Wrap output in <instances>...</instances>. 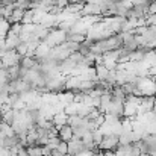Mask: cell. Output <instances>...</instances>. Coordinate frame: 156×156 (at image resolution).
Instances as JSON below:
<instances>
[{
    "instance_id": "9",
    "label": "cell",
    "mask_w": 156,
    "mask_h": 156,
    "mask_svg": "<svg viewBox=\"0 0 156 156\" xmlns=\"http://www.w3.org/2000/svg\"><path fill=\"white\" fill-rule=\"evenodd\" d=\"M23 41L20 40V35H17V34L9 30V34L6 35V50H17V47Z\"/></svg>"
},
{
    "instance_id": "13",
    "label": "cell",
    "mask_w": 156,
    "mask_h": 156,
    "mask_svg": "<svg viewBox=\"0 0 156 156\" xmlns=\"http://www.w3.org/2000/svg\"><path fill=\"white\" fill-rule=\"evenodd\" d=\"M50 50H52V49H50V47H49V46H47V44L43 41V43L38 46V49L35 50V55H34V56H35L38 61L46 59V58H49V56H50Z\"/></svg>"
},
{
    "instance_id": "21",
    "label": "cell",
    "mask_w": 156,
    "mask_h": 156,
    "mask_svg": "<svg viewBox=\"0 0 156 156\" xmlns=\"http://www.w3.org/2000/svg\"><path fill=\"white\" fill-rule=\"evenodd\" d=\"M34 15H35V11L34 9H27L24 12V17H23L21 24H32L34 23Z\"/></svg>"
},
{
    "instance_id": "2",
    "label": "cell",
    "mask_w": 156,
    "mask_h": 156,
    "mask_svg": "<svg viewBox=\"0 0 156 156\" xmlns=\"http://www.w3.org/2000/svg\"><path fill=\"white\" fill-rule=\"evenodd\" d=\"M67 41V32H62V30H59L58 27H55V29H50V34L47 35V38L44 40V43L53 49V47H58V46H61V44H64Z\"/></svg>"
},
{
    "instance_id": "6",
    "label": "cell",
    "mask_w": 156,
    "mask_h": 156,
    "mask_svg": "<svg viewBox=\"0 0 156 156\" xmlns=\"http://www.w3.org/2000/svg\"><path fill=\"white\" fill-rule=\"evenodd\" d=\"M80 83H82V80H80L79 76H68L67 80H65V91H71V93L77 94Z\"/></svg>"
},
{
    "instance_id": "18",
    "label": "cell",
    "mask_w": 156,
    "mask_h": 156,
    "mask_svg": "<svg viewBox=\"0 0 156 156\" xmlns=\"http://www.w3.org/2000/svg\"><path fill=\"white\" fill-rule=\"evenodd\" d=\"M79 106H80V103H76V102H73V103H70V105H67V106H65L64 112H65L68 117L79 115Z\"/></svg>"
},
{
    "instance_id": "23",
    "label": "cell",
    "mask_w": 156,
    "mask_h": 156,
    "mask_svg": "<svg viewBox=\"0 0 156 156\" xmlns=\"http://www.w3.org/2000/svg\"><path fill=\"white\" fill-rule=\"evenodd\" d=\"M27 152H29V156H44L43 147H40V146H30V147H27Z\"/></svg>"
},
{
    "instance_id": "25",
    "label": "cell",
    "mask_w": 156,
    "mask_h": 156,
    "mask_svg": "<svg viewBox=\"0 0 156 156\" xmlns=\"http://www.w3.org/2000/svg\"><path fill=\"white\" fill-rule=\"evenodd\" d=\"M56 152H59L61 155H68V143H65V141H61L59 143V146H58V149H56Z\"/></svg>"
},
{
    "instance_id": "15",
    "label": "cell",
    "mask_w": 156,
    "mask_h": 156,
    "mask_svg": "<svg viewBox=\"0 0 156 156\" xmlns=\"http://www.w3.org/2000/svg\"><path fill=\"white\" fill-rule=\"evenodd\" d=\"M0 136H15V130H14L12 124L0 121Z\"/></svg>"
},
{
    "instance_id": "17",
    "label": "cell",
    "mask_w": 156,
    "mask_h": 156,
    "mask_svg": "<svg viewBox=\"0 0 156 156\" xmlns=\"http://www.w3.org/2000/svg\"><path fill=\"white\" fill-rule=\"evenodd\" d=\"M24 9H15L14 12H12V15H11V18L8 20L11 24H15V23H21L23 21V17H24Z\"/></svg>"
},
{
    "instance_id": "35",
    "label": "cell",
    "mask_w": 156,
    "mask_h": 156,
    "mask_svg": "<svg viewBox=\"0 0 156 156\" xmlns=\"http://www.w3.org/2000/svg\"><path fill=\"white\" fill-rule=\"evenodd\" d=\"M152 156H156V153H153V155H152Z\"/></svg>"
},
{
    "instance_id": "28",
    "label": "cell",
    "mask_w": 156,
    "mask_h": 156,
    "mask_svg": "<svg viewBox=\"0 0 156 156\" xmlns=\"http://www.w3.org/2000/svg\"><path fill=\"white\" fill-rule=\"evenodd\" d=\"M6 83H9L8 70H0V85H6Z\"/></svg>"
},
{
    "instance_id": "12",
    "label": "cell",
    "mask_w": 156,
    "mask_h": 156,
    "mask_svg": "<svg viewBox=\"0 0 156 156\" xmlns=\"http://www.w3.org/2000/svg\"><path fill=\"white\" fill-rule=\"evenodd\" d=\"M68 118H70V117H68V115L62 111V112H56V114L53 115L52 121H53V124H55V127L59 130L61 127H64L65 124H68Z\"/></svg>"
},
{
    "instance_id": "20",
    "label": "cell",
    "mask_w": 156,
    "mask_h": 156,
    "mask_svg": "<svg viewBox=\"0 0 156 156\" xmlns=\"http://www.w3.org/2000/svg\"><path fill=\"white\" fill-rule=\"evenodd\" d=\"M96 71H97V79L102 80V82L106 79V76L109 74V70H108L105 65H97V67H96Z\"/></svg>"
},
{
    "instance_id": "31",
    "label": "cell",
    "mask_w": 156,
    "mask_h": 156,
    "mask_svg": "<svg viewBox=\"0 0 156 156\" xmlns=\"http://www.w3.org/2000/svg\"><path fill=\"white\" fill-rule=\"evenodd\" d=\"M18 156H29V152H27V147L26 146H21L18 147Z\"/></svg>"
},
{
    "instance_id": "26",
    "label": "cell",
    "mask_w": 156,
    "mask_h": 156,
    "mask_svg": "<svg viewBox=\"0 0 156 156\" xmlns=\"http://www.w3.org/2000/svg\"><path fill=\"white\" fill-rule=\"evenodd\" d=\"M17 53L20 55V56H27V53H29V49H27V44L26 43H21L18 47H17Z\"/></svg>"
},
{
    "instance_id": "19",
    "label": "cell",
    "mask_w": 156,
    "mask_h": 156,
    "mask_svg": "<svg viewBox=\"0 0 156 156\" xmlns=\"http://www.w3.org/2000/svg\"><path fill=\"white\" fill-rule=\"evenodd\" d=\"M85 40H87L85 35H80V34H67V41H70V43L82 44V43H85Z\"/></svg>"
},
{
    "instance_id": "5",
    "label": "cell",
    "mask_w": 156,
    "mask_h": 156,
    "mask_svg": "<svg viewBox=\"0 0 156 156\" xmlns=\"http://www.w3.org/2000/svg\"><path fill=\"white\" fill-rule=\"evenodd\" d=\"M153 111H155V97H143L140 108H138V115L149 114V112H153Z\"/></svg>"
},
{
    "instance_id": "10",
    "label": "cell",
    "mask_w": 156,
    "mask_h": 156,
    "mask_svg": "<svg viewBox=\"0 0 156 156\" xmlns=\"http://www.w3.org/2000/svg\"><path fill=\"white\" fill-rule=\"evenodd\" d=\"M82 17H87V15H94V17H99L102 15V8L99 5H94V3H85L83 6V11L80 12ZM103 17V15H102Z\"/></svg>"
},
{
    "instance_id": "8",
    "label": "cell",
    "mask_w": 156,
    "mask_h": 156,
    "mask_svg": "<svg viewBox=\"0 0 156 156\" xmlns=\"http://www.w3.org/2000/svg\"><path fill=\"white\" fill-rule=\"evenodd\" d=\"M141 141L144 143L146 146V150L149 155H153L156 153V135H149V133H144Z\"/></svg>"
},
{
    "instance_id": "7",
    "label": "cell",
    "mask_w": 156,
    "mask_h": 156,
    "mask_svg": "<svg viewBox=\"0 0 156 156\" xmlns=\"http://www.w3.org/2000/svg\"><path fill=\"white\" fill-rule=\"evenodd\" d=\"M138 105L132 103V102H126L124 103V111H123V118H129V120H135L138 117Z\"/></svg>"
},
{
    "instance_id": "3",
    "label": "cell",
    "mask_w": 156,
    "mask_h": 156,
    "mask_svg": "<svg viewBox=\"0 0 156 156\" xmlns=\"http://www.w3.org/2000/svg\"><path fill=\"white\" fill-rule=\"evenodd\" d=\"M120 147V135L117 133H109V135H105L103 141L99 144V150L102 152H108V150H112V152H117V149Z\"/></svg>"
},
{
    "instance_id": "32",
    "label": "cell",
    "mask_w": 156,
    "mask_h": 156,
    "mask_svg": "<svg viewBox=\"0 0 156 156\" xmlns=\"http://www.w3.org/2000/svg\"><path fill=\"white\" fill-rule=\"evenodd\" d=\"M52 152H53V150L49 147V146H44V147H43V155H44V156L52 155Z\"/></svg>"
},
{
    "instance_id": "14",
    "label": "cell",
    "mask_w": 156,
    "mask_h": 156,
    "mask_svg": "<svg viewBox=\"0 0 156 156\" xmlns=\"http://www.w3.org/2000/svg\"><path fill=\"white\" fill-rule=\"evenodd\" d=\"M20 65H21V68H24V70H32V68H35V67L38 65V59H37L35 56H24Z\"/></svg>"
},
{
    "instance_id": "16",
    "label": "cell",
    "mask_w": 156,
    "mask_h": 156,
    "mask_svg": "<svg viewBox=\"0 0 156 156\" xmlns=\"http://www.w3.org/2000/svg\"><path fill=\"white\" fill-rule=\"evenodd\" d=\"M38 138H40V135H38V132H37V127H32V129L27 132V135H26L27 147H30V146H37Z\"/></svg>"
},
{
    "instance_id": "36",
    "label": "cell",
    "mask_w": 156,
    "mask_h": 156,
    "mask_svg": "<svg viewBox=\"0 0 156 156\" xmlns=\"http://www.w3.org/2000/svg\"><path fill=\"white\" fill-rule=\"evenodd\" d=\"M65 156H71V155H65Z\"/></svg>"
},
{
    "instance_id": "4",
    "label": "cell",
    "mask_w": 156,
    "mask_h": 156,
    "mask_svg": "<svg viewBox=\"0 0 156 156\" xmlns=\"http://www.w3.org/2000/svg\"><path fill=\"white\" fill-rule=\"evenodd\" d=\"M83 152H87V147H85V144H83L82 140H76V138H73V140L68 143V155L80 156Z\"/></svg>"
},
{
    "instance_id": "24",
    "label": "cell",
    "mask_w": 156,
    "mask_h": 156,
    "mask_svg": "<svg viewBox=\"0 0 156 156\" xmlns=\"http://www.w3.org/2000/svg\"><path fill=\"white\" fill-rule=\"evenodd\" d=\"M103 136L105 135L100 132V129H97V130H94V132H93V138H94V143H96V146H97V147H99V144L103 141Z\"/></svg>"
},
{
    "instance_id": "27",
    "label": "cell",
    "mask_w": 156,
    "mask_h": 156,
    "mask_svg": "<svg viewBox=\"0 0 156 156\" xmlns=\"http://www.w3.org/2000/svg\"><path fill=\"white\" fill-rule=\"evenodd\" d=\"M59 143H61V138H59V136H50V141H49L47 146H49L52 150H56L58 146H59Z\"/></svg>"
},
{
    "instance_id": "33",
    "label": "cell",
    "mask_w": 156,
    "mask_h": 156,
    "mask_svg": "<svg viewBox=\"0 0 156 156\" xmlns=\"http://www.w3.org/2000/svg\"><path fill=\"white\" fill-rule=\"evenodd\" d=\"M6 47V38L0 37V49H5Z\"/></svg>"
},
{
    "instance_id": "11",
    "label": "cell",
    "mask_w": 156,
    "mask_h": 156,
    "mask_svg": "<svg viewBox=\"0 0 156 156\" xmlns=\"http://www.w3.org/2000/svg\"><path fill=\"white\" fill-rule=\"evenodd\" d=\"M58 136L61 138V141H65V143H70L73 138H74V130L70 124H65L64 127L59 129L58 132Z\"/></svg>"
},
{
    "instance_id": "29",
    "label": "cell",
    "mask_w": 156,
    "mask_h": 156,
    "mask_svg": "<svg viewBox=\"0 0 156 156\" xmlns=\"http://www.w3.org/2000/svg\"><path fill=\"white\" fill-rule=\"evenodd\" d=\"M146 24L147 26H156V14L153 15H146Z\"/></svg>"
},
{
    "instance_id": "1",
    "label": "cell",
    "mask_w": 156,
    "mask_h": 156,
    "mask_svg": "<svg viewBox=\"0 0 156 156\" xmlns=\"http://www.w3.org/2000/svg\"><path fill=\"white\" fill-rule=\"evenodd\" d=\"M136 87L143 97H156V80L153 79V76L138 77Z\"/></svg>"
},
{
    "instance_id": "34",
    "label": "cell",
    "mask_w": 156,
    "mask_h": 156,
    "mask_svg": "<svg viewBox=\"0 0 156 156\" xmlns=\"http://www.w3.org/2000/svg\"><path fill=\"white\" fill-rule=\"evenodd\" d=\"M105 156H118L115 152H112V150H108V152H103Z\"/></svg>"
},
{
    "instance_id": "30",
    "label": "cell",
    "mask_w": 156,
    "mask_h": 156,
    "mask_svg": "<svg viewBox=\"0 0 156 156\" xmlns=\"http://www.w3.org/2000/svg\"><path fill=\"white\" fill-rule=\"evenodd\" d=\"M21 29H23V24L21 23H15V24H11V32L20 35L21 34Z\"/></svg>"
},
{
    "instance_id": "22",
    "label": "cell",
    "mask_w": 156,
    "mask_h": 156,
    "mask_svg": "<svg viewBox=\"0 0 156 156\" xmlns=\"http://www.w3.org/2000/svg\"><path fill=\"white\" fill-rule=\"evenodd\" d=\"M9 30H11V23H9L8 20L2 21V23H0V37L6 38V35L9 34Z\"/></svg>"
}]
</instances>
